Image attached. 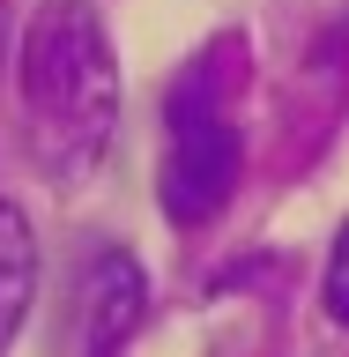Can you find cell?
I'll return each instance as SVG.
<instances>
[{"label":"cell","mask_w":349,"mask_h":357,"mask_svg":"<svg viewBox=\"0 0 349 357\" xmlns=\"http://www.w3.org/2000/svg\"><path fill=\"white\" fill-rule=\"evenodd\" d=\"M8 52H15V15H8V0H0V67H8Z\"/></svg>","instance_id":"obj_6"},{"label":"cell","mask_w":349,"mask_h":357,"mask_svg":"<svg viewBox=\"0 0 349 357\" xmlns=\"http://www.w3.org/2000/svg\"><path fill=\"white\" fill-rule=\"evenodd\" d=\"M30 290H38V238L15 201H0V357L15 350L22 320H30Z\"/></svg>","instance_id":"obj_4"},{"label":"cell","mask_w":349,"mask_h":357,"mask_svg":"<svg viewBox=\"0 0 349 357\" xmlns=\"http://www.w3.org/2000/svg\"><path fill=\"white\" fill-rule=\"evenodd\" d=\"M238 164H245V142L223 112V67L216 52H201L178 67L171 97H164V216L186 231L208 223L238 186Z\"/></svg>","instance_id":"obj_2"},{"label":"cell","mask_w":349,"mask_h":357,"mask_svg":"<svg viewBox=\"0 0 349 357\" xmlns=\"http://www.w3.org/2000/svg\"><path fill=\"white\" fill-rule=\"evenodd\" d=\"M327 320L349 328V223H342V238H334V253H327Z\"/></svg>","instance_id":"obj_5"},{"label":"cell","mask_w":349,"mask_h":357,"mask_svg":"<svg viewBox=\"0 0 349 357\" xmlns=\"http://www.w3.org/2000/svg\"><path fill=\"white\" fill-rule=\"evenodd\" d=\"M141 305H149V275L134 253L104 245L97 261L82 268V298H75V320H82V357H111L141 328Z\"/></svg>","instance_id":"obj_3"},{"label":"cell","mask_w":349,"mask_h":357,"mask_svg":"<svg viewBox=\"0 0 349 357\" xmlns=\"http://www.w3.org/2000/svg\"><path fill=\"white\" fill-rule=\"evenodd\" d=\"M22 112L30 149L60 186H82L119 127V67L89 0H38L22 22Z\"/></svg>","instance_id":"obj_1"}]
</instances>
